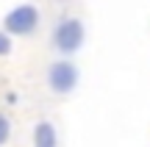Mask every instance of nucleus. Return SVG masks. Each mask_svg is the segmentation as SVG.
Masks as SVG:
<instances>
[{
	"instance_id": "nucleus-6",
	"label": "nucleus",
	"mask_w": 150,
	"mask_h": 147,
	"mask_svg": "<svg viewBox=\"0 0 150 147\" xmlns=\"http://www.w3.org/2000/svg\"><path fill=\"white\" fill-rule=\"evenodd\" d=\"M14 53V36H8V33L0 28V58H6V56Z\"/></svg>"
},
{
	"instance_id": "nucleus-5",
	"label": "nucleus",
	"mask_w": 150,
	"mask_h": 147,
	"mask_svg": "<svg viewBox=\"0 0 150 147\" xmlns=\"http://www.w3.org/2000/svg\"><path fill=\"white\" fill-rule=\"evenodd\" d=\"M11 133H14V125H11V120L0 111V147H6L11 142Z\"/></svg>"
},
{
	"instance_id": "nucleus-1",
	"label": "nucleus",
	"mask_w": 150,
	"mask_h": 147,
	"mask_svg": "<svg viewBox=\"0 0 150 147\" xmlns=\"http://www.w3.org/2000/svg\"><path fill=\"white\" fill-rule=\"evenodd\" d=\"M53 47L59 50L64 58H70V56H75L81 47H83V42H86V25H83V20L81 17H72V14H67V17H61L59 22H56V28H53Z\"/></svg>"
},
{
	"instance_id": "nucleus-4",
	"label": "nucleus",
	"mask_w": 150,
	"mask_h": 147,
	"mask_svg": "<svg viewBox=\"0 0 150 147\" xmlns=\"http://www.w3.org/2000/svg\"><path fill=\"white\" fill-rule=\"evenodd\" d=\"M33 147H59V131H56L53 120H39L31 131Z\"/></svg>"
},
{
	"instance_id": "nucleus-2",
	"label": "nucleus",
	"mask_w": 150,
	"mask_h": 147,
	"mask_svg": "<svg viewBox=\"0 0 150 147\" xmlns=\"http://www.w3.org/2000/svg\"><path fill=\"white\" fill-rule=\"evenodd\" d=\"M78 83H81V70L70 58H56V61H50L47 70H45V86L53 94H59V97L72 94L75 89H78Z\"/></svg>"
},
{
	"instance_id": "nucleus-3",
	"label": "nucleus",
	"mask_w": 150,
	"mask_h": 147,
	"mask_svg": "<svg viewBox=\"0 0 150 147\" xmlns=\"http://www.w3.org/2000/svg\"><path fill=\"white\" fill-rule=\"evenodd\" d=\"M39 25H42V11L33 3H20L14 8H8L3 17V31L8 36H20V39L33 36L39 31Z\"/></svg>"
}]
</instances>
